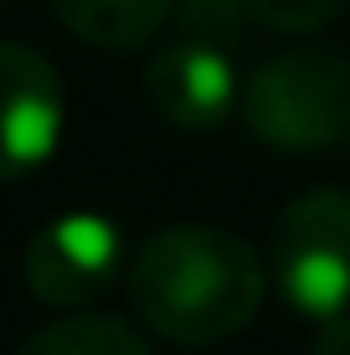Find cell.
<instances>
[{"label": "cell", "instance_id": "1", "mask_svg": "<svg viewBox=\"0 0 350 355\" xmlns=\"http://www.w3.org/2000/svg\"><path fill=\"white\" fill-rule=\"evenodd\" d=\"M268 268L227 227H165L129 263L139 320L180 345H216L258 320Z\"/></svg>", "mask_w": 350, "mask_h": 355}, {"label": "cell", "instance_id": "2", "mask_svg": "<svg viewBox=\"0 0 350 355\" xmlns=\"http://www.w3.org/2000/svg\"><path fill=\"white\" fill-rule=\"evenodd\" d=\"M237 108H243L247 129L273 150H330L335 139H345L350 124V62L320 46L268 57L247 72Z\"/></svg>", "mask_w": 350, "mask_h": 355}, {"label": "cell", "instance_id": "3", "mask_svg": "<svg viewBox=\"0 0 350 355\" xmlns=\"http://www.w3.org/2000/svg\"><path fill=\"white\" fill-rule=\"evenodd\" d=\"M273 284L309 324L350 309V191H304L279 211Z\"/></svg>", "mask_w": 350, "mask_h": 355}, {"label": "cell", "instance_id": "4", "mask_svg": "<svg viewBox=\"0 0 350 355\" xmlns=\"http://www.w3.org/2000/svg\"><path fill=\"white\" fill-rule=\"evenodd\" d=\"M124 242L98 211H67L46 222L26 248V288L52 309H82L119 278Z\"/></svg>", "mask_w": 350, "mask_h": 355}, {"label": "cell", "instance_id": "5", "mask_svg": "<svg viewBox=\"0 0 350 355\" xmlns=\"http://www.w3.org/2000/svg\"><path fill=\"white\" fill-rule=\"evenodd\" d=\"M62 139V78L36 46L0 42V180L52 160Z\"/></svg>", "mask_w": 350, "mask_h": 355}, {"label": "cell", "instance_id": "6", "mask_svg": "<svg viewBox=\"0 0 350 355\" xmlns=\"http://www.w3.org/2000/svg\"><path fill=\"white\" fill-rule=\"evenodd\" d=\"M144 93H150L155 114L175 129H216L243 103V83L232 72L227 46L191 31L155 52L150 72H144Z\"/></svg>", "mask_w": 350, "mask_h": 355}, {"label": "cell", "instance_id": "7", "mask_svg": "<svg viewBox=\"0 0 350 355\" xmlns=\"http://www.w3.org/2000/svg\"><path fill=\"white\" fill-rule=\"evenodd\" d=\"M52 10L72 36L124 52V46H144L175 16V0H52Z\"/></svg>", "mask_w": 350, "mask_h": 355}, {"label": "cell", "instance_id": "8", "mask_svg": "<svg viewBox=\"0 0 350 355\" xmlns=\"http://www.w3.org/2000/svg\"><path fill=\"white\" fill-rule=\"evenodd\" d=\"M16 355H150V345L124 320L72 314V320H52L46 329H36Z\"/></svg>", "mask_w": 350, "mask_h": 355}, {"label": "cell", "instance_id": "9", "mask_svg": "<svg viewBox=\"0 0 350 355\" xmlns=\"http://www.w3.org/2000/svg\"><path fill=\"white\" fill-rule=\"evenodd\" d=\"M247 16L263 21L268 31H288V36H309L320 26H330L350 0H243Z\"/></svg>", "mask_w": 350, "mask_h": 355}, {"label": "cell", "instance_id": "10", "mask_svg": "<svg viewBox=\"0 0 350 355\" xmlns=\"http://www.w3.org/2000/svg\"><path fill=\"white\" fill-rule=\"evenodd\" d=\"M180 10V26L191 36H211V42H222V36L237 31V16H243V0H175Z\"/></svg>", "mask_w": 350, "mask_h": 355}, {"label": "cell", "instance_id": "11", "mask_svg": "<svg viewBox=\"0 0 350 355\" xmlns=\"http://www.w3.org/2000/svg\"><path fill=\"white\" fill-rule=\"evenodd\" d=\"M309 355H350V309L335 314V320H324V324H315Z\"/></svg>", "mask_w": 350, "mask_h": 355}, {"label": "cell", "instance_id": "12", "mask_svg": "<svg viewBox=\"0 0 350 355\" xmlns=\"http://www.w3.org/2000/svg\"><path fill=\"white\" fill-rule=\"evenodd\" d=\"M345 144H350V124H345Z\"/></svg>", "mask_w": 350, "mask_h": 355}, {"label": "cell", "instance_id": "13", "mask_svg": "<svg viewBox=\"0 0 350 355\" xmlns=\"http://www.w3.org/2000/svg\"><path fill=\"white\" fill-rule=\"evenodd\" d=\"M0 6H6V0H0Z\"/></svg>", "mask_w": 350, "mask_h": 355}]
</instances>
